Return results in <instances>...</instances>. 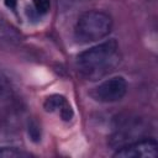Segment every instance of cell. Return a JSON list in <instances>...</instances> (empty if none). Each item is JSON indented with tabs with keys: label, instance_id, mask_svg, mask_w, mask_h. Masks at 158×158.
I'll use <instances>...</instances> for the list:
<instances>
[{
	"label": "cell",
	"instance_id": "6da1fadb",
	"mask_svg": "<svg viewBox=\"0 0 158 158\" xmlns=\"http://www.w3.org/2000/svg\"><path fill=\"white\" fill-rule=\"evenodd\" d=\"M120 62V47L115 40H109L81 52L77 57V68L83 78L99 80L112 73Z\"/></svg>",
	"mask_w": 158,
	"mask_h": 158
},
{
	"label": "cell",
	"instance_id": "7a4b0ae2",
	"mask_svg": "<svg viewBox=\"0 0 158 158\" xmlns=\"http://www.w3.org/2000/svg\"><path fill=\"white\" fill-rule=\"evenodd\" d=\"M112 28L111 17L98 10L84 12L77 21L74 28L75 40L80 43H89L106 37Z\"/></svg>",
	"mask_w": 158,
	"mask_h": 158
},
{
	"label": "cell",
	"instance_id": "3957f363",
	"mask_svg": "<svg viewBox=\"0 0 158 158\" xmlns=\"http://www.w3.org/2000/svg\"><path fill=\"white\" fill-rule=\"evenodd\" d=\"M127 91V83L123 77L110 78L99 84L93 91L91 96L100 102H115L121 100Z\"/></svg>",
	"mask_w": 158,
	"mask_h": 158
},
{
	"label": "cell",
	"instance_id": "277c9868",
	"mask_svg": "<svg viewBox=\"0 0 158 158\" xmlns=\"http://www.w3.org/2000/svg\"><path fill=\"white\" fill-rule=\"evenodd\" d=\"M158 154V144L153 138H144L127 143L114 153L120 158H154Z\"/></svg>",
	"mask_w": 158,
	"mask_h": 158
},
{
	"label": "cell",
	"instance_id": "5b68a950",
	"mask_svg": "<svg viewBox=\"0 0 158 158\" xmlns=\"http://www.w3.org/2000/svg\"><path fill=\"white\" fill-rule=\"evenodd\" d=\"M43 107L47 112L58 114L60 116V118L64 121H70L73 117L72 106L69 105V102L67 101V99L63 95L54 94V95L48 96L43 102Z\"/></svg>",
	"mask_w": 158,
	"mask_h": 158
},
{
	"label": "cell",
	"instance_id": "8992f818",
	"mask_svg": "<svg viewBox=\"0 0 158 158\" xmlns=\"http://www.w3.org/2000/svg\"><path fill=\"white\" fill-rule=\"evenodd\" d=\"M12 95V86L7 77L0 73V104L7 101Z\"/></svg>",
	"mask_w": 158,
	"mask_h": 158
},
{
	"label": "cell",
	"instance_id": "52a82bcc",
	"mask_svg": "<svg viewBox=\"0 0 158 158\" xmlns=\"http://www.w3.org/2000/svg\"><path fill=\"white\" fill-rule=\"evenodd\" d=\"M1 158H19V157H28V153L19 151L16 148H1L0 149Z\"/></svg>",
	"mask_w": 158,
	"mask_h": 158
},
{
	"label": "cell",
	"instance_id": "ba28073f",
	"mask_svg": "<svg viewBox=\"0 0 158 158\" xmlns=\"http://www.w3.org/2000/svg\"><path fill=\"white\" fill-rule=\"evenodd\" d=\"M28 136L33 142H38L41 139V128L36 121H30L28 122Z\"/></svg>",
	"mask_w": 158,
	"mask_h": 158
},
{
	"label": "cell",
	"instance_id": "9c48e42d",
	"mask_svg": "<svg viewBox=\"0 0 158 158\" xmlns=\"http://www.w3.org/2000/svg\"><path fill=\"white\" fill-rule=\"evenodd\" d=\"M33 1V5L37 10L38 14H46L48 12L49 7H51V2L49 0H32Z\"/></svg>",
	"mask_w": 158,
	"mask_h": 158
},
{
	"label": "cell",
	"instance_id": "30bf717a",
	"mask_svg": "<svg viewBox=\"0 0 158 158\" xmlns=\"http://www.w3.org/2000/svg\"><path fill=\"white\" fill-rule=\"evenodd\" d=\"M16 4H17V0H5V5L7 7H10L11 10L16 9Z\"/></svg>",
	"mask_w": 158,
	"mask_h": 158
}]
</instances>
